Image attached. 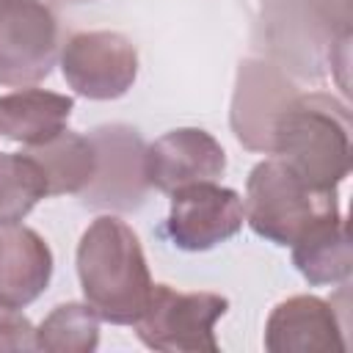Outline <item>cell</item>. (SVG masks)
Returning a JSON list of instances; mask_svg holds the SVG:
<instances>
[{"label": "cell", "mask_w": 353, "mask_h": 353, "mask_svg": "<svg viewBox=\"0 0 353 353\" xmlns=\"http://www.w3.org/2000/svg\"><path fill=\"white\" fill-rule=\"evenodd\" d=\"M77 279L85 303L113 325H132L154 284L138 234L116 215H99L83 232Z\"/></svg>", "instance_id": "1"}, {"label": "cell", "mask_w": 353, "mask_h": 353, "mask_svg": "<svg viewBox=\"0 0 353 353\" xmlns=\"http://www.w3.org/2000/svg\"><path fill=\"white\" fill-rule=\"evenodd\" d=\"M270 154L312 188L336 190L350 171V110L331 94H295L273 121Z\"/></svg>", "instance_id": "2"}, {"label": "cell", "mask_w": 353, "mask_h": 353, "mask_svg": "<svg viewBox=\"0 0 353 353\" xmlns=\"http://www.w3.org/2000/svg\"><path fill=\"white\" fill-rule=\"evenodd\" d=\"M243 210L254 234L276 245H292L312 223L339 212V204L336 190L312 188L279 157H268L245 179Z\"/></svg>", "instance_id": "3"}, {"label": "cell", "mask_w": 353, "mask_h": 353, "mask_svg": "<svg viewBox=\"0 0 353 353\" xmlns=\"http://www.w3.org/2000/svg\"><path fill=\"white\" fill-rule=\"evenodd\" d=\"M229 301L218 292H179L168 284H152L149 301L138 314V339L163 353H218L215 323Z\"/></svg>", "instance_id": "4"}, {"label": "cell", "mask_w": 353, "mask_h": 353, "mask_svg": "<svg viewBox=\"0 0 353 353\" xmlns=\"http://www.w3.org/2000/svg\"><path fill=\"white\" fill-rule=\"evenodd\" d=\"M58 61V19L44 0H0V85H36Z\"/></svg>", "instance_id": "5"}, {"label": "cell", "mask_w": 353, "mask_h": 353, "mask_svg": "<svg viewBox=\"0 0 353 353\" xmlns=\"http://www.w3.org/2000/svg\"><path fill=\"white\" fill-rule=\"evenodd\" d=\"M61 72L85 99H119L138 77L135 44L116 30H83L66 39Z\"/></svg>", "instance_id": "6"}, {"label": "cell", "mask_w": 353, "mask_h": 353, "mask_svg": "<svg viewBox=\"0 0 353 353\" xmlns=\"http://www.w3.org/2000/svg\"><path fill=\"white\" fill-rule=\"evenodd\" d=\"M245 210L237 190L212 182H193L171 193L165 232L182 251H210L243 229Z\"/></svg>", "instance_id": "7"}, {"label": "cell", "mask_w": 353, "mask_h": 353, "mask_svg": "<svg viewBox=\"0 0 353 353\" xmlns=\"http://www.w3.org/2000/svg\"><path fill=\"white\" fill-rule=\"evenodd\" d=\"M97 152V171L88 188L80 193L88 207L108 210H135L146 196V171H143V141L127 124H105L91 135Z\"/></svg>", "instance_id": "8"}, {"label": "cell", "mask_w": 353, "mask_h": 353, "mask_svg": "<svg viewBox=\"0 0 353 353\" xmlns=\"http://www.w3.org/2000/svg\"><path fill=\"white\" fill-rule=\"evenodd\" d=\"M149 188L174 193L193 182H212L226 171L223 146L201 127H179L160 135L143 152Z\"/></svg>", "instance_id": "9"}, {"label": "cell", "mask_w": 353, "mask_h": 353, "mask_svg": "<svg viewBox=\"0 0 353 353\" xmlns=\"http://www.w3.org/2000/svg\"><path fill=\"white\" fill-rule=\"evenodd\" d=\"M298 88L273 63L248 58L237 69V85L232 99L234 138L251 152H270L273 121Z\"/></svg>", "instance_id": "10"}, {"label": "cell", "mask_w": 353, "mask_h": 353, "mask_svg": "<svg viewBox=\"0 0 353 353\" xmlns=\"http://www.w3.org/2000/svg\"><path fill=\"white\" fill-rule=\"evenodd\" d=\"M265 347L270 353H334L345 350V336L328 301L292 295L273 306L265 323Z\"/></svg>", "instance_id": "11"}, {"label": "cell", "mask_w": 353, "mask_h": 353, "mask_svg": "<svg viewBox=\"0 0 353 353\" xmlns=\"http://www.w3.org/2000/svg\"><path fill=\"white\" fill-rule=\"evenodd\" d=\"M52 279V251L30 226L0 232V306L22 309L33 303Z\"/></svg>", "instance_id": "12"}, {"label": "cell", "mask_w": 353, "mask_h": 353, "mask_svg": "<svg viewBox=\"0 0 353 353\" xmlns=\"http://www.w3.org/2000/svg\"><path fill=\"white\" fill-rule=\"evenodd\" d=\"M74 99L44 88H19L0 97V135L22 146H39L66 130Z\"/></svg>", "instance_id": "13"}, {"label": "cell", "mask_w": 353, "mask_h": 353, "mask_svg": "<svg viewBox=\"0 0 353 353\" xmlns=\"http://www.w3.org/2000/svg\"><path fill=\"white\" fill-rule=\"evenodd\" d=\"M292 265L314 287L345 281L353 265L345 215L331 212L317 223H312L292 243Z\"/></svg>", "instance_id": "14"}, {"label": "cell", "mask_w": 353, "mask_h": 353, "mask_svg": "<svg viewBox=\"0 0 353 353\" xmlns=\"http://www.w3.org/2000/svg\"><path fill=\"white\" fill-rule=\"evenodd\" d=\"M25 154H30L47 179V196H63V193H83L97 171V152L88 135L80 132H58L55 138L28 146Z\"/></svg>", "instance_id": "15"}, {"label": "cell", "mask_w": 353, "mask_h": 353, "mask_svg": "<svg viewBox=\"0 0 353 353\" xmlns=\"http://www.w3.org/2000/svg\"><path fill=\"white\" fill-rule=\"evenodd\" d=\"M47 196L39 163L25 152H0V229L17 226Z\"/></svg>", "instance_id": "16"}, {"label": "cell", "mask_w": 353, "mask_h": 353, "mask_svg": "<svg viewBox=\"0 0 353 353\" xmlns=\"http://www.w3.org/2000/svg\"><path fill=\"white\" fill-rule=\"evenodd\" d=\"M99 345V314L88 303H58L36 328V347L47 353H91Z\"/></svg>", "instance_id": "17"}, {"label": "cell", "mask_w": 353, "mask_h": 353, "mask_svg": "<svg viewBox=\"0 0 353 353\" xmlns=\"http://www.w3.org/2000/svg\"><path fill=\"white\" fill-rule=\"evenodd\" d=\"M3 350H39L33 323L14 306H0V353Z\"/></svg>", "instance_id": "18"}]
</instances>
